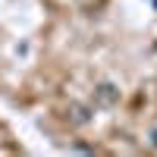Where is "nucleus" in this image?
<instances>
[{
	"label": "nucleus",
	"instance_id": "f03ea898",
	"mask_svg": "<svg viewBox=\"0 0 157 157\" xmlns=\"http://www.w3.org/2000/svg\"><path fill=\"white\" fill-rule=\"evenodd\" d=\"M88 120H91V113H88V107H82V104H72L66 110V123H72V126H85Z\"/></svg>",
	"mask_w": 157,
	"mask_h": 157
},
{
	"label": "nucleus",
	"instance_id": "f257e3e1",
	"mask_svg": "<svg viewBox=\"0 0 157 157\" xmlns=\"http://www.w3.org/2000/svg\"><path fill=\"white\" fill-rule=\"evenodd\" d=\"M116 101H120V88H116V85L101 82V85L94 88V104H98V107H113Z\"/></svg>",
	"mask_w": 157,
	"mask_h": 157
},
{
	"label": "nucleus",
	"instance_id": "7ed1b4c3",
	"mask_svg": "<svg viewBox=\"0 0 157 157\" xmlns=\"http://www.w3.org/2000/svg\"><path fill=\"white\" fill-rule=\"evenodd\" d=\"M151 141H154V148H157V129H154V135H151Z\"/></svg>",
	"mask_w": 157,
	"mask_h": 157
}]
</instances>
